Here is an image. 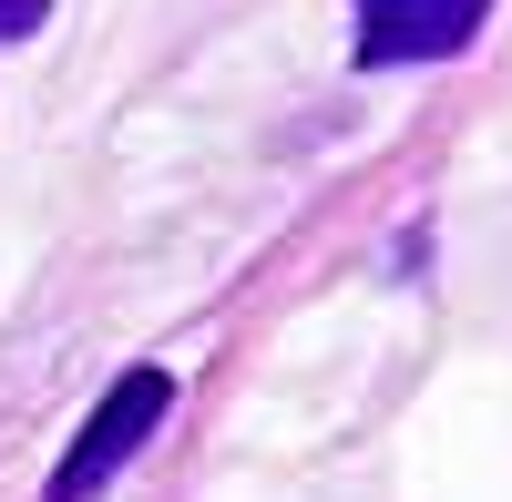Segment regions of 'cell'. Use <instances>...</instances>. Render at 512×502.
I'll return each instance as SVG.
<instances>
[{"mask_svg": "<svg viewBox=\"0 0 512 502\" xmlns=\"http://www.w3.org/2000/svg\"><path fill=\"white\" fill-rule=\"evenodd\" d=\"M164 410H175V380H164V369H123V380L93 400V421H82V441L62 451V472L41 482V502H93L123 462H134V451L164 431Z\"/></svg>", "mask_w": 512, "mask_h": 502, "instance_id": "cell-1", "label": "cell"}, {"mask_svg": "<svg viewBox=\"0 0 512 502\" xmlns=\"http://www.w3.org/2000/svg\"><path fill=\"white\" fill-rule=\"evenodd\" d=\"M492 0H359V62H441L482 31Z\"/></svg>", "mask_w": 512, "mask_h": 502, "instance_id": "cell-2", "label": "cell"}, {"mask_svg": "<svg viewBox=\"0 0 512 502\" xmlns=\"http://www.w3.org/2000/svg\"><path fill=\"white\" fill-rule=\"evenodd\" d=\"M41 11H52V0H0V41H21V31H41Z\"/></svg>", "mask_w": 512, "mask_h": 502, "instance_id": "cell-3", "label": "cell"}]
</instances>
